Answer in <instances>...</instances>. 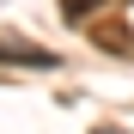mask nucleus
Segmentation results:
<instances>
[{"mask_svg":"<svg viewBox=\"0 0 134 134\" xmlns=\"http://www.w3.org/2000/svg\"><path fill=\"white\" fill-rule=\"evenodd\" d=\"M0 61H25V67H55V49H43L31 37H0Z\"/></svg>","mask_w":134,"mask_h":134,"instance_id":"nucleus-1","label":"nucleus"},{"mask_svg":"<svg viewBox=\"0 0 134 134\" xmlns=\"http://www.w3.org/2000/svg\"><path fill=\"white\" fill-rule=\"evenodd\" d=\"M104 6H110V0H61V18H92Z\"/></svg>","mask_w":134,"mask_h":134,"instance_id":"nucleus-2","label":"nucleus"}]
</instances>
